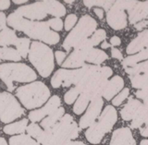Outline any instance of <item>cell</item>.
I'll return each instance as SVG.
<instances>
[{
	"label": "cell",
	"instance_id": "d590c367",
	"mask_svg": "<svg viewBox=\"0 0 148 145\" xmlns=\"http://www.w3.org/2000/svg\"><path fill=\"white\" fill-rule=\"evenodd\" d=\"M106 38V32L103 29H99L94 32V34L92 35L90 38L92 44L94 45H98L102 41L105 42V39Z\"/></svg>",
	"mask_w": 148,
	"mask_h": 145
},
{
	"label": "cell",
	"instance_id": "7dc6e473",
	"mask_svg": "<svg viewBox=\"0 0 148 145\" xmlns=\"http://www.w3.org/2000/svg\"><path fill=\"white\" fill-rule=\"evenodd\" d=\"M121 44V41H120V38L118 36H113L110 38V44L112 46H118Z\"/></svg>",
	"mask_w": 148,
	"mask_h": 145
},
{
	"label": "cell",
	"instance_id": "f6af8a7d",
	"mask_svg": "<svg viewBox=\"0 0 148 145\" xmlns=\"http://www.w3.org/2000/svg\"><path fill=\"white\" fill-rule=\"evenodd\" d=\"M111 55H112V57L114 58H117L119 60H122V54L117 48H112V50H111Z\"/></svg>",
	"mask_w": 148,
	"mask_h": 145
},
{
	"label": "cell",
	"instance_id": "5b68a950",
	"mask_svg": "<svg viewBox=\"0 0 148 145\" xmlns=\"http://www.w3.org/2000/svg\"><path fill=\"white\" fill-rule=\"evenodd\" d=\"M117 118V111L114 107L111 105L106 106L103 113L99 116L97 120L86 130V140L92 144L100 143L105 135L113 128Z\"/></svg>",
	"mask_w": 148,
	"mask_h": 145
},
{
	"label": "cell",
	"instance_id": "ffe728a7",
	"mask_svg": "<svg viewBox=\"0 0 148 145\" xmlns=\"http://www.w3.org/2000/svg\"><path fill=\"white\" fill-rule=\"evenodd\" d=\"M148 47V30L143 31L139 34L136 38H134L129 44L126 52L128 55H132Z\"/></svg>",
	"mask_w": 148,
	"mask_h": 145
},
{
	"label": "cell",
	"instance_id": "f5cc1de1",
	"mask_svg": "<svg viewBox=\"0 0 148 145\" xmlns=\"http://www.w3.org/2000/svg\"><path fill=\"white\" fill-rule=\"evenodd\" d=\"M140 145H148V140H143Z\"/></svg>",
	"mask_w": 148,
	"mask_h": 145
},
{
	"label": "cell",
	"instance_id": "f907efd6",
	"mask_svg": "<svg viewBox=\"0 0 148 145\" xmlns=\"http://www.w3.org/2000/svg\"><path fill=\"white\" fill-rule=\"evenodd\" d=\"M140 133L143 137H148V124L140 129Z\"/></svg>",
	"mask_w": 148,
	"mask_h": 145
},
{
	"label": "cell",
	"instance_id": "3957f363",
	"mask_svg": "<svg viewBox=\"0 0 148 145\" xmlns=\"http://www.w3.org/2000/svg\"><path fill=\"white\" fill-rule=\"evenodd\" d=\"M17 97L27 109L40 107L50 96L48 87L42 81H36L21 86L17 90Z\"/></svg>",
	"mask_w": 148,
	"mask_h": 145
},
{
	"label": "cell",
	"instance_id": "9f6ffc18",
	"mask_svg": "<svg viewBox=\"0 0 148 145\" xmlns=\"http://www.w3.org/2000/svg\"><path fill=\"white\" fill-rule=\"evenodd\" d=\"M65 2H66V3H69V4H71L73 1H67V0H66V1H65Z\"/></svg>",
	"mask_w": 148,
	"mask_h": 145
},
{
	"label": "cell",
	"instance_id": "603a6c76",
	"mask_svg": "<svg viewBox=\"0 0 148 145\" xmlns=\"http://www.w3.org/2000/svg\"><path fill=\"white\" fill-rule=\"evenodd\" d=\"M64 112H65V110H64L63 107H59L58 109H57L55 112H53L52 114H50L47 118H45L43 121H42L41 126L45 129V130L50 129L63 118Z\"/></svg>",
	"mask_w": 148,
	"mask_h": 145
},
{
	"label": "cell",
	"instance_id": "8fae6325",
	"mask_svg": "<svg viewBox=\"0 0 148 145\" xmlns=\"http://www.w3.org/2000/svg\"><path fill=\"white\" fill-rule=\"evenodd\" d=\"M94 44H92L90 39L83 41L77 47L74 48V51L69 55V57L65 60L62 66L68 68H82L86 61L88 53L92 49Z\"/></svg>",
	"mask_w": 148,
	"mask_h": 145
},
{
	"label": "cell",
	"instance_id": "7402d4cb",
	"mask_svg": "<svg viewBox=\"0 0 148 145\" xmlns=\"http://www.w3.org/2000/svg\"><path fill=\"white\" fill-rule=\"evenodd\" d=\"M148 124V97L143 100V104L137 112L131 123L132 129H141Z\"/></svg>",
	"mask_w": 148,
	"mask_h": 145
},
{
	"label": "cell",
	"instance_id": "c3c4849f",
	"mask_svg": "<svg viewBox=\"0 0 148 145\" xmlns=\"http://www.w3.org/2000/svg\"><path fill=\"white\" fill-rule=\"evenodd\" d=\"M9 6H10V1H8V0H7V1L1 0V1H0V9H1V10L8 9L9 8Z\"/></svg>",
	"mask_w": 148,
	"mask_h": 145
},
{
	"label": "cell",
	"instance_id": "f35d334b",
	"mask_svg": "<svg viewBox=\"0 0 148 145\" xmlns=\"http://www.w3.org/2000/svg\"><path fill=\"white\" fill-rule=\"evenodd\" d=\"M27 133L30 135V136L34 137V139L37 138V136L39 135V133L42 131V129H40V127L35 123H32L27 127L26 129Z\"/></svg>",
	"mask_w": 148,
	"mask_h": 145
},
{
	"label": "cell",
	"instance_id": "6da1fadb",
	"mask_svg": "<svg viewBox=\"0 0 148 145\" xmlns=\"http://www.w3.org/2000/svg\"><path fill=\"white\" fill-rule=\"evenodd\" d=\"M7 22L13 29L23 31L31 38L43 41L48 44H56L60 40L59 34L50 29L47 21L41 22L25 20L15 11L7 18Z\"/></svg>",
	"mask_w": 148,
	"mask_h": 145
},
{
	"label": "cell",
	"instance_id": "11a10c76",
	"mask_svg": "<svg viewBox=\"0 0 148 145\" xmlns=\"http://www.w3.org/2000/svg\"><path fill=\"white\" fill-rule=\"evenodd\" d=\"M0 145H8L6 140H5L4 138H1V143H0Z\"/></svg>",
	"mask_w": 148,
	"mask_h": 145
},
{
	"label": "cell",
	"instance_id": "8992f818",
	"mask_svg": "<svg viewBox=\"0 0 148 145\" xmlns=\"http://www.w3.org/2000/svg\"><path fill=\"white\" fill-rule=\"evenodd\" d=\"M0 77L6 84L8 90H14L13 81L31 82L36 79V73L25 64L21 63H8L0 66Z\"/></svg>",
	"mask_w": 148,
	"mask_h": 145
},
{
	"label": "cell",
	"instance_id": "7a4b0ae2",
	"mask_svg": "<svg viewBox=\"0 0 148 145\" xmlns=\"http://www.w3.org/2000/svg\"><path fill=\"white\" fill-rule=\"evenodd\" d=\"M113 71L109 67L90 66L85 76L82 79L75 87L79 92L85 93L91 101L96 97H101L103 91L108 81V78Z\"/></svg>",
	"mask_w": 148,
	"mask_h": 145
},
{
	"label": "cell",
	"instance_id": "2e32d148",
	"mask_svg": "<svg viewBox=\"0 0 148 145\" xmlns=\"http://www.w3.org/2000/svg\"><path fill=\"white\" fill-rule=\"evenodd\" d=\"M37 141L43 145H87L82 142H72L69 140H61L49 133L46 130H43L37 136Z\"/></svg>",
	"mask_w": 148,
	"mask_h": 145
},
{
	"label": "cell",
	"instance_id": "7bdbcfd3",
	"mask_svg": "<svg viewBox=\"0 0 148 145\" xmlns=\"http://www.w3.org/2000/svg\"><path fill=\"white\" fill-rule=\"evenodd\" d=\"M135 95L139 99H143L145 100L148 97V90H138L135 92Z\"/></svg>",
	"mask_w": 148,
	"mask_h": 145
},
{
	"label": "cell",
	"instance_id": "d6986e66",
	"mask_svg": "<svg viewBox=\"0 0 148 145\" xmlns=\"http://www.w3.org/2000/svg\"><path fill=\"white\" fill-rule=\"evenodd\" d=\"M123 86H124L123 79L120 76H115L111 79H109L108 83H106L102 96L108 101H110L119 92L122 90Z\"/></svg>",
	"mask_w": 148,
	"mask_h": 145
},
{
	"label": "cell",
	"instance_id": "b9f144b4",
	"mask_svg": "<svg viewBox=\"0 0 148 145\" xmlns=\"http://www.w3.org/2000/svg\"><path fill=\"white\" fill-rule=\"evenodd\" d=\"M55 55H56V59H57L58 64L63 65V63L65 62L64 59H65V57H66L67 53L62 52V51H57V52L55 53Z\"/></svg>",
	"mask_w": 148,
	"mask_h": 145
},
{
	"label": "cell",
	"instance_id": "836d02e7",
	"mask_svg": "<svg viewBox=\"0 0 148 145\" xmlns=\"http://www.w3.org/2000/svg\"><path fill=\"white\" fill-rule=\"evenodd\" d=\"M125 71H126L130 76L136 75L141 72H148V61L143 62L140 64L138 63L135 66L131 67V68H125Z\"/></svg>",
	"mask_w": 148,
	"mask_h": 145
},
{
	"label": "cell",
	"instance_id": "277c9868",
	"mask_svg": "<svg viewBox=\"0 0 148 145\" xmlns=\"http://www.w3.org/2000/svg\"><path fill=\"white\" fill-rule=\"evenodd\" d=\"M29 60L43 78H47L55 68L53 50L40 42L32 44Z\"/></svg>",
	"mask_w": 148,
	"mask_h": 145
},
{
	"label": "cell",
	"instance_id": "ba28073f",
	"mask_svg": "<svg viewBox=\"0 0 148 145\" xmlns=\"http://www.w3.org/2000/svg\"><path fill=\"white\" fill-rule=\"evenodd\" d=\"M24 109L20 105L12 94L3 92L0 94V116L3 123H9L21 118Z\"/></svg>",
	"mask_w": 148,
	"mask_h": 145
},
{
	"label": "cell",
	"instance_id": "681fc988",
	"mask_svg": "<svg viewBox=\"0 0 148 145\" xmlns=\"http://www.w3.org/2000/svg\"><path fill=\"white\" fill-rule=\"evenodd\" d=\"M94 12L96 14V16L98 17L100 20L104 18V9L102 8H94Z\"/></svg>",
	"mask_w": 148,
	"mask_h": 145
},
{
	"label": "cell",
	"instance_id": "cb8c5ba5",
	"mask_svg": "<svg viewBox=\"0 0 148 145\" xmlns=\"http://www.w3.org/2000/svg\"><path fill=\"white\" fill-rule=\"evenodd\" d=\"M43 2L46 8V11H47V14L53 15L57 18L63 17L66 14V8H65V7L60 2L54 1V0H52V1H43Z\"/></svg>",
	"mask_w": 148,
	"mask_h": 145
},
{
	"label": "cell",
	"instance_id": "ab89813d",
	"mask_svg": "<svg viewBox=\"0 0 148 145\" xmlns=\"http://www.w3.org/2000/svg\"><path fill=\"white\" fill-rule=\"evenodd\" d=\"M48 25L50 28H52L55 31H61L63 29V22L61 21V18H51L47 21Z\"/></svg>",
	"mask_w": 148,
	"mask_h": 145
},
{
	"label": "cell",
	"instance_id": "4316f807",
	"mask_svg": "<svg viewBox=\"0 0 148 145\" xmlns=\"http://www.w3.org/2000/svg\"><path fill=\"white\" fill-rule=\"evenodd\" d=\"M28 127V119L24 118L18 122L7 125L4 127L3 131L8 135H15V134H23V132L27 129Z\"/></svg>",
	"mask_w": 148,
	"mask_h": 145
},
{
	"label": "cell",
	"instance_id": "4fadbf2b",
	"mask_svg": "<svg viewBox=\"0 0 148 145\" xmlns=\"http://www.w3.org/2000/svg\"><path fill=\"white\" fill-rule=\"evenodd\" d=\"M16 12L21 15L23 18H29L30 21L43 20L47 16V11H46L43 1L21 7L17 9Z\"/></svg>",
	"mask_w": 148,
	"mask_h": 145
},
{
	"label": "cell",
	"instance_id": "e0dca14e",
	"mask_svg": "<svg viewBox=\"0 0 148 145\" xmlns=\"http://www.w3.org/2000/svg\"><path fill=\"white\" fill-rule=\"evenodd\" d=\"M109 145H136V143L131 129L120 128L113 132Z\"/></svg>",
	"mask_w": 148,
	"mask_h": 145
},
{
	"label": "cell",
	"instance_id": "484cf974",
	"mask_svg": "<svg viewBox=\"0 0 148 145\" xmlns=\"http://www.w3.org/2000/svg\"><path fill=\"white\" fill-rule=\"evenodd\" d=\"M132 86L139 90H148V72H141L130 76Z\"/></svg>",
	"mask_w": 148,
	"mask_h": 145
},
{
	"label": "cell",
	"instance_id": "9a60e30c",
	"mask_svg": "<svg viewBox=\"0 0 148 145\" xmlns=\"http://www.w3.org/2000/svg\"><path fill=\"white\" fill-rule=\"evenodd\" d=\"M60 104V98L58 95H54L49 99V101L46 103V105L40 109H37L35 111H32L29 114V118L32 123L37 122V121L42 120L45 116L52 114L57 109L59 108Z\"/></svg>",
	"mask_w": 148,
	"mask_h": 145
},
{
	"label": "cell",
	"instance_id": "1f68e13d",
	"mask_svg": "<svg viewBox=\"0 0 148 145\" xmlns=\"http://www.w3.org/2000/svg\"><path fill=\"white\" fill-rule=\"evenodd\" d=\"M90 100L91 99L89 98V96L85 94V93H82V94H80V96H79V98L75 103V105L73 106L74 113L76 115L82 114L83 112H84V110L86 109V107H87L88 104H89Z\"/></svg>",
	"mask_w": 148,
	"mask_h": 145
},
{
	"label": "cell",
	"instance_id": "e575fe53",
	"mask_svg": "<svg viewBox=\"0 0 148 145\" xmlns=\"http://www.w3.org/2000/svg\"><path fill=\"white\" fill-rule=\"evenodd\" d=\"M115 1H94V0H85L83 1V4L85 5L87 8H92V7H102L105 10H109L114 5Z\"/></svg>",
	"mask_w": 148,
	"mask_h": 145
},
{
	"label": "cell",
	"instance_id": "db71d44e",
	"mask_svg": "<svg viewBox=\"0 0 148 145\" xmlns=\"http://www.w3.org/2000/svg\"><path fill=\"white\" fill-rule=\"evenodd\" d=\"M15 4H22V3H26L27 0H23V1H18V0H14L13 1Z\"/></svg>",
	"mask_w": 148,
	"mask_h": 145
},
{
	"label": "cell",
	"instance_id": "7c38bea8",
	"mask_svg": "<svg viewBox=\"0 0 148 145\" xmlns=\"http://www.w3.org/2000/svg\"><path fill=\"white\" fill-rule=\"evenodd\" d=\"M104 101L101 97H96L91 101V104L89 107H88L86 113L80 119V123H79L80 129L91 127L95 122V119L99 118V114L101 113Z\"/></svg>",
	"mask_w": 148,
	"mask_h": 145
},
{
	"label": "cell",
	"instance_id": "60d3db41",
	"mask_svg": "<svg viewBox=\"0 0 148 145\" xmlns=\"http://www.w3.org/2000/svg\"><path fill=\"white\" fill-rule=\"evenodd\" d=\"M76 22H77V16L75 14H69L66 18V21H65V30L66 31L71 30Z\"/></svg>",
	"mask_w": 148,
	"mask_h": 145
},
{
	"label": "cell",
	"instance_id": "d6a6232c",
	"mask_svg": "<svg viewBox=\"0 0 148 145\" xmlns=\"http://www.w3.org/2000/svg\"><path fill=\"white\" fill-rule=\"evenodd\" d=\"M29 46H30V39L24 38V37L18 38L16 44V47L21 57L25 58L27 57V55H29V52H30Z\"/></svg>",
	"mask_w": 148,
	"mask_h": 145
},
{
	"label": "cell",
	"instance_id": "d4e9b609",
	"mask_svg": "<svg viewBox=\"0 0 148 145\" xmlns=\"http://www.w3.org/2000/svg\"><path fill=\"white\" fill-rule=\"evenodd\" d=\"M18 38L15 31L6 28L0 32V45L2 47H7L8 45H16Z\"/></svg>",
	"mask_w": 148,
	"mask_h": 145
},
{
	"label": "cell",
	"instance_id": "74e56055",
	"mask_svg": "<svg viewBox=\"0 0 148 145\" xmlns=\"http://www.w3.org/2000/svg\"><path fill=\"white\" fill-rule=\"evenodd\" d=\"M129 93H130V90L128 88H125L123 90L120 92L119 94L116 96L114 99L112 100V104L113 105H116V106H119V105L122 104V102L127 99V97L129 96Z\"/></svg>",
	"mask_w": 148,
	"mask_h": 145
},
{
	"label": "cell",
	"instance_id": "ac0fdd59",
	"mask_svg": "<svg viewBox=\"0 0 148 145\" xmlns=\"http://www.w3.org/2000/svg\"><path fill=\"white\" fill-rule=\"evenodd\" d=\"M128 13L131 24L135 25L136 23L145 21V18H148V1L137 2L132 9L128 10Z\"/></svg>",
	"mask_w": 148,
	"mask_h": 145
},
{
	"label": "cell",
	"instance_id": "30bf717a",
	"mask_svg": "<svg viewBox=\"0 0 148 145\" xmlns=\"http://www.w3.org/2000/svg\"><path fill=\"white\" fill-rule=\"evenodd\" d=\"M79 129H80L78 128V125L72 118V116L66 114L53 128L46 131H48L58 139L72 141V140L78 138Z\"/></svg>",
	"mask_w": 148,
	"mask_h": 145
},
{
	"label": "cell",
	"instance_id": "83f0119b",
	"mask_svg": "<svg viewBox=\"0 0 148 145\" xmlns=\"http://www.w3.org/2000/svg\"><path fill=\"white\" fill-rule=\"evenodd\" d=\"M145 59H148V47L142 50L137 55H130V57H126L122 61V66L124 67V68H131L137 65L138 62H141Z\"/></svg>",
	"mask_w": 148,
	"mask_h": 145
},
{
	"label": "cell",
	"instance_id": "bcb514c9",
	"mask_svg": "<svg viewBox=\"0 0 148 145\" xmlns=\"http://www.w3.org/2000/svg\"><path fill=\"white\" fill-rule=\"evenodd\" d=\"M148 26V20H145V21H142L140 22L136 23L135 25H134V27H135V29L138 30V31H141L143 30V28H145Z\"/></svg>",
	"mask_w": 148,
	"mask_h": 145
},
{
	"label": "cell",
	"instance_id": "5bb4252c",
	"mask_svg": "<svg viewBox=\"0 0 148 145\" xmlns=\"http://www.w3.org/2000/svg\"><path fill=\"white\" fill-rule=\"evenodd\" d=\"M106 22L114 30H121L127 26V15L124 9L117 4L112 6L106 14Z\"/></svg>",
	"mask_w": 148,
	"mask_h": 145
},
{
	"label": "cell",
	"instance_id": "ee69618b",
	"mask_svg": "<svg viewBox=\"0 0 148 145\" xmlns=\"http://www.w3.org/2000/svg\"><path fill=\"white\" fill-rule=\"evenodd\" d=\"M0 28H1V31L8 28L7 27V18L3 12H1V14H0Z\"/></svg>",
	"mask_w": 148,
	"mask_h": 145
},
{
	"label": "cell",
	"instance_id": "f546056e",
	"mask_svg": "<svg viewBox=\"0 0 148 145\" xmlns=\"http://www.w3.org/2000/svg\"><path fill=\"white\" fill-rule=\"evenodd\" d=\"M0 58L2 60L20 61L21 59V57L16 49L10 47H1V49H0Z\"/></svg>",
	"mask_w": 148,
	"mask_h": 145
},
{
	"label": "cell",
	"instance_id": "8d00e7d4",
	"mask_svg": "<svg viewBox=\"0 0 148 145\" xmlns=\"http://www.w3.org/2000/svg\"><path fill=\"white\" fill-rule=\"evenodd\" d=\"M81 94L80 92H79V91L77 90L76 87H73L71 88V90H69L67 93H65L64 95V101L66 104L68 105H71L74 103V101L78 99V95Z\"/></svg>",
	"mask_w": 148,
	"mask_h": 145
},
{
	"label": "cell",
	"instance_id": "816d5d0a",
	"mask_svg": "<svg viewBox=\"0 0 148 145\" xmlns=\"http://www.w3.org/2000/svg\"><path fill=\"white\" fill-rule=\"evenodd\" d=\"M111 46V44H108V43H106V42L105 41L103 44H101V47L103 48V49H106V48H108V47H110Z\"/></svg>",
	"mask_w": 148,
	"mask_h": 145
},
{
	"label": "cell",
	"instance_id": "9c48e42d",
	"mask_svg": "<svg viewBox=\"0 0 148 145\" xmlns=\"http://www.w3.org/2000/svg\"><path fill=\"white\" fill-rule=\"evenodd\" d=\"M91 65H84L79 69H59L51 79V85L53 88H59L60 86L69 87L71 84H77L85 76Z\"/></svg>",
	"mask_w": 148,
	"mask_h": 145
},
{
	"label": "cell",
	"instance_id": "f1b7e54d",
	"mask_svg": "<svg viewBox=\"0 0 148 145\" xmlns=\"http://www.w3.org/2000/svg\"><path fill=\"white\" fill-rule=\"evenodd\" d=\"M108 58V55H106L104 51H102L100 49L92 48L90 52L88 53V55L86 57V61L89 63L95 64L96 66H98V65L103 63L105 60H106Z\"/></svg>",
	"mask_w": 148,
	"mask_h": 145
},
{
	"label": "cell",
	"instance_id": "52a82bcc",
	"mask_svg": "<svg viewBox=\"0 0 148 145\" xmlns=\"http://www.w3.org/2000/svg\"><path fill=\"white\" fill-rule=\"evenodd\" d=\"M97 22L91 16L84 15L82 17L78 24L65 39L63 43L64 49L69 52L72 47H77L83 41L87 40L88 37L92 34V32H95Z\"/></svg>",
	"mask_w": 148,
	"mask_h": 145
},
{
	"label": "cell",
	"instance_id": "44dd1931",
	"mask_svg": "<svg viewBox=\"0 0 148 145\" xmlns=\"http://www.w3.org/2000/svg\"><path fill=\"white\" fill-rule=\"evenodd\" d=\"M142 105L143 104L139 100L130 97L128 103L124 105V107L120 111V116H121L122 119L126 121L132 120L134 116H136L139 109H140V107L142 106Z\"/></svg>",
	"mask_w": 148,
	"mask_h": 145
},
{
	"label": "cell",
	"instance_id": "4dcf8cb0",
	"mask_svg": "<svg viewBox=\"0 0 148 145\" xmlns=\"http://www.w3.org/2000/svg\"><path fill=\"white\" fill-rule=\"evenodd\" d=\"M9 144L10 145H40L31 136L25 134H21L18 136H13L9 139Z\"/></svg>",
	"mask_w": 148,
	"mask_h": 145
}]
</instances>
